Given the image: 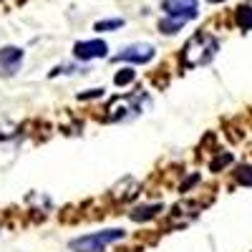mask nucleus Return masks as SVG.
<instances>
[{
    "label": "nucleus",
    "mask_w": 252,
    "mask_h": 252,
    "mask_svg": "<svg viewBox=\"0 0 252 252\" xmlns=\"http://www.w3.org/2000/svg\"><path fill=\"white\" fill-rule=\"evenodd\" d=\"M227 164H232V154H227V152H224V154H220V157L212 161V172H220L222 166H227Z\"/></svg>",
    "instance_id": "2eb2a0df"
},
{
    "label": "nucleus",
    "mask_w": 252,
    "mask_h": 252,
    "mask_svg": "<svg viewBox=\"0 0 252 252\" xmlns=\"http://www.w3.org/2000/svg\"><path fill=\"white\" fill-rule=\"evenodd\" d=\"M157 48L152 43H131V46H124L114 61H126V63H149L154 58Z\"/></svg>",
    "instance_id": "20e7f679"
},
{
    "label": "nucleus",
    "mask_w": 252,
    "mask_h": 252,
    "mask_svg": "<svg viewBox=\"0 0 252 252\" xmlns=\"http://www.w3.org/2000/svg\"><path fill=\"white\" fill-rule=\"evenodd\" d=\"M209 3H224V0H209Z\"/></svg>",
    "instance_id": "f3484780"
},
{
    "label": "nucleus",
    "mask_w": 252,
    "mask_h": 252,
    "mask_svg": "<svg viewBox=\"0 0 252 252\" xmlns=\"http://www.w3.org/2000/svg\"><path fill=\"white\" fill-rule=\"evenodd\" d=\"M124 237H126L124 229H101V232L71 240V250L73 252H101L103 247H109L114 242H121Z\"/></svg>",
    "instance_id": "7ed1b4c3"
},
{
    "label": "nucleus",
    "mask_w": 252,
    "mask_h": 252,
    "mask_svg": "<svg viewBox=\"0 0 252 252\" xmlns=\"http://www.w3.org/2000/svg\"><path fill=\"white\" fill-rule=\"evenodd\" d=\"M157 212H161V204H146V207H136L129 217H131L134 222H146V220L157 217Z\"/></svg>",
    "instance_id": "9d476101"
},
{
    "label": "nucleus",
    "mask_w": 252,
    "mask_h": 252,
    "mask_svg": "<svg viewBox=\"0 0 252 252\" xmlns=\"http://www.w3.org/2000/svg\"><path fill=\"white\" fill-rule=\"evenodd\" d=\"M161 10L166 15H177V18H187L192 20L199 10V0H164Z\"/></svg>",
    "instance_id": "0eeeda50"
},
{
    "label": "nucleus",
    "mask_w": 252,
    "mask_h": 252,
    "mask_svg": "<svg viewBox=\"0 0 252 252\" xmlns=\"http://www.w3.org/2000/svg\"><path fill=\"white\" fill-rule=\"evenodd\" d=\"M235 182H237V184H242V187H252V166H250V164L237 166V172H235Z\"/></svg>",
    "instance_id": "f8f14e48"
},
{
    "label": "nucleus",
    "mask_w": 252,
    "mask_h": 252,
    "mask_svg": "<svg viewBox=\"0 0 252 252\" xmlns=\"http://www.w3.org/2000/svg\"><path fill=\"white\" fill-rule=\"evenodd\" d=\"M109 46L103 40H78L73 46V56L78 61H94V58H106Z\"/></svg>",
    "instance_id": "423d86ee"
},
{
    "label": "nucleus",
    "mask_w": 252,
    "mask_h": 252,
    "mask_svg": "<svg viewBox=\"0 0 252 252\" xmlns=\"http://www.w3.org/2000/svg\"><path fill=\"white\" fill-rule=\"evenodd\" d=\"M220 51V43L212 33H194L192 38L184 43V51H182V61L187 68H199V66H207L212 63V58L217 56Z\"/></svg>",
    "instance_id": "f257e3e1"
},
{
    "label": "nucleus",
    "mask_w": 252,
    "mask_h": 252,
    "mask_svg": "<svg viewBox=\"0 0 252 252\" xmlns=\"http://www.w3.org/2000/svg\"><path fill=\"white\" fill-rule=\"evenodd\" d=\"M187 23V18H177V15H164L161 20H159V31L164 33V35H172V33H177V31H182V26Z\"/></svg>",
    "instance_id": "1a4fd4ad"
},
{
    "label": "nucleus",
    "mask_w": 252,
    "mask_h": 252,
    "mask_svg": "<svg viewBox=\"0 0 252 252\" xmlns=\"http://www.w3.org/2000/svg\"><path fill=\"white\" fill-rule=\"evenodd\" d=\"M235 23H237L242 31H252V8H250V5H240V8H237Z\"/></svg>",
    "instance_id": "9b49d317"
},
{
    "label": "nucleus",
    "mask_w": 252,
    "mask_h": 252,
    "mask_svg": "<svg viewBox=\"0 0 252 252\" xmlns=\"http://www.w3.org/2000/svg\"><path fill=\"white\" fill-rule=\"evenodd\" d=\"M139 194V182L131 179V177H124L121 182H116L111 187V197L116 202H126V199H134Z\"/></svg>",
    "instance_id": "6e6552de"
},
{
    "label": "nucleus",
    "mask_w": 252,
    "mask_h": 252,
    "mask_svg": "<svg viewBox=\"0 0 252 252\" xmlns=\"http://www.w3.org/2000/svg\"><path fill=\"white\" fill-rule=\"evenodd\" d=\"M20 63H23V48H15V46L0 48V78L15 76Z\"/></svg>",
    "instance_id": "39448f33"
},
{
    "label": "nucleus",
    "mask_w": 252,
    "mask_h": 252,
    "mask_svg": "<svg viewBox=\"0 0 252 252\" xmlns=\"http://www.w3.org/2000/svg\"><path fill=\"white\" fill-rule=\"evenodd\" d=\"M124 26V20L121 18H114V20H98V23L94 26L98 33H109V31H116V28H121Z\"/></svg>",
    "instance_id": "ddd939ff"
},
{
    "label": "nucleus",
    "mask_w": 252,
    "mask_h": 252,
    "mask_svg": "<svg viewBox=\"0 0 252 252\" xmlns=\"http://www.w3.org/2000/svg\"><path fill=\"white\" fill-rule=\"evenodd\" d=\"M146 106H152V98L146 96V91H136V94H121L116 98L109 101V106H106V116L109 121L114 124H121V121H131L136 119Z\"/></svg>",
    "instance_id": "f03ea898"
},
{
    "label": "nucleus",
    "mask_w": 252,
    "mask_h": 252,
    "mask_svg": "<svg viewBox=\"0 0 252 252\" xmlns=\"http://www.w3.org/2000/svg\"><path fill=\"white\" fill-rule=\"evenodd\" d=\"M136 78V73L131 71V68H124V71H119L116 76H114V83L116 86H126V83H131Z\"/></svg>",
    "instance_id": "4468645a"
},
{
    "label": "nucleus",
    "mask_w": 252,
    "mask_h": 252,
    "mask_svg": "<svg viewBox=\"0 0 252 252\" xmlns=\"http://www.w3.org/2000/svg\"><path fill=\"white\" fill-rule=\"evenodd\" d=\"M101 94H103V89H94V91H91V94H81V96H78V98H81V101H86V98H98V96H101Z\"/></svg>",
    "instance_id": "dca6fc26"
}]
</instances>
